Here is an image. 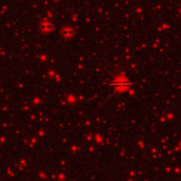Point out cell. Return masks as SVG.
Returning a JSON list of instances; mask_svg holds the SVG:
<instances>
[{
    "instance_id": "6da1fadb",
    "label": "cell",
    "mask_w": 181,
    "mask_h": 181,
    "mask_svg": "<svg viewBox=\"0 0 181 181\" xmlns=\"http://www.w3.org/2000/svg\"><path fill=\"white\" fill-rule=\"evenodd\" d=\"M132 83L131 82H128L126 80H121V81H116V82H113L110 84V89L112 90H121V89H127L129 88L130 85Z\"/></svg>"
}]
</instances>
